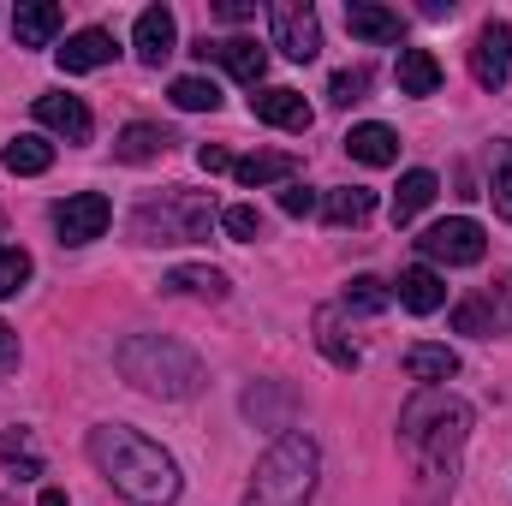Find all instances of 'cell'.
Wrapping results in <instances>:
<instances>
[{
    "label": "cell",
    "mask_w": 512,
    "mask_h": 506,
    "mask_svg": "<svg viewBox=\"0 0 512 506\" xmlns=\"http://www.w3.org/2000/svg\"><path fill=\"white\" fill-rule=\"evenodd\" d=\"M84 447H90L96 471H102L131 506H173L179 501V465H173V453H161L149 435H137L126 423H102V429H90Z\"/></svg>",
    "instance_id": "obj_1"
},
{
    "label": "cell",
    "mask_w": 512,
    "mask_h": 506,
    "mask_svg": "<svg viewBox=\"0 0 512 506\" xmlns=\"http://www.w3.org/2000/svg\"><path fill=\"white\" fill-rule=\"evenodd\" d=\"M471 441V405L447 387H417L399 411V447L423 477H453L459 453Z\"/></svg>",
    "instance_id": "obj_2"
},
{
    "label": "cell",
    "mask_w": 512,
    "mask_h": 506,
    "mask_svg": "<svg viewBox=\"0 0 512 506\" xmlns=\"http://www.w3.org/2000/svg\"><path fill=\"white\" fill-rule=\"evenodd\" d=\"M114 370L137 387V393H149V399H191L197 387H203V364H197V352H185L179 340H167V334H131L114 346Z\"/></svg>",
    "instance_id": "obj_3"
},
{
    "label": "cell",
    "mask_w": 512,
    "mask_h": 506,
    "mask_svg": "<svg viewBox=\"0 0 512 506\" xmlns=\"http://www.w3.org/2000/svg\"><path fill=\"white\" fill-rule=\"evenodd\" d=\"M316 477H322V447H316L304 429H286V435L256 459L245 506H310Z\"/></svg>",
    "instance_id": "obj_4"
},
{
    "label": "cell",
    "mask_w": 512,
    "mask_h": 506,
    "mask_svg": "<svg viewBox=\"0 0 512 506\" xmlns=\"http://www.w3.org/2000/svg\"><path fill=\"white\" fill-rule=\"evenodd\" d=\"M215 221L221 215H215L209 197H197V191H161V197H149L131 215V233H137V245H197V239H209Z\"/></svg>",
    "instance_id": "obj_5"
},
{
    "label": "cell",
    "mask_w": 512,
    "mask_h": 506,
    "mask_svg": "<svg viewBox=\"0 0 512 506\" xmlns=\"http://www.w3.org/2000/svg\"><path fill=\"white\" fill-rule=\"evenodd\" d=\"M268 42H274L286 60L310 66V60L322 54V24H316V12H310L304 0H274V6H268Z\"/></svg>",
    "instance_id": "obj_6"
},
{
    "label": "cell",
    "mask_w": 512,
    "mask_h": 506,
    "mask_svg": "<svg viewBox=\"0 0 512 506\" xmlns=\"http://www.w3.org/2000/svg\"><path fill=\"white\" fill-rule=\"evenodd\" d=\"M417 251L429 256V262H447V268H471V262H483L489 239H483V227H477L471 215H453V221H435V227L417 239Z\"/></svg>",
    "instance_id": "obj_7"
},
{
    "label": "cell",
    "mask_w": 512,
    "mask_h": 506,
    "mask_svg": "<svg viewBox=\"0 0 512 506\" xmlns=\"http://www.w3.org/2000/svg\"><path fill=\"white\" fill-rule=\"evenodd\" d=\"M108 221H114V203H108L102 191H78V197L54 203V233H60V245H90V239L108 233Z\"/></svg>",
    "instance_id": "obj_8"
},
{
    "label": "cell",
    "mask_w": 512,
    "mask_h": 506,
    "mask_svg": "<svg viewBox=\"0 0 512 506\" xmlns=\"http://www.w3.org/2000/svg\"><path fill=\"white\" fill-rule=\"evenodd\" d=\"M471 78H477L483 90H507V78H512V24L489 18V24L477 30V48H471Z\"/></svg>",
    "instance_id": "obj_9"
},
{
    "label": "cell",
    "mask_w": 512,
    "mask_h": 506,
    "mask_svg": "<svg viewBox=\"0 0 512 506\" xmlns=\"http://www.w3.org/2000/svg\"><path fill=\"white\" fill-rule=\"evenodd\" d=\"M197 60H221L239 84H251V90H262V78H268V48H256V36H227V42H197L191 48Z\"/></svg>",
    "instance_id": "obj_10"
},
{
    "label": "cell",
    "mask_w": 512,
    "mask_h": 506,
    "mask_svg": "<svg viewBox=\"0 0 512 506\" xmlns=\"http://www.w3.org/2000/svg\"><path fill=\"white\" fill-rule=\"evenodd\" d=\"M251 114L262 126H280V131H310L316 126V114H310V102L298 96V90H286V84H262L251 96Z\"/></svg>",
    "instance_id": "obj_11"
},
{
    "label": "cell",
    "mask_w": 512,
    "mask_h": 506,
    "mask_svg": "<svg viewBox=\"0 0 512 506\" xmlns=\"http://www.w3.org/2000/svg\"><path fill=\"white\" fill-rule=\"evenodd\" d=\"M131 48H137V60H143V66H167V54L179 48V24H173V12H167V6H149V12H137Z\"/></svg>",
    "instance_id": "obj_12"
},
{
    "label": "cell",
    "mask_w": 512,
    "mask_h": 506,
    "mask_svg": "<svg viewBox=\"0 0 512 506\" xmlns=\"http://www.w3.org/2000/svg\"><path fill=\"white\" fill-rule=\"evenodd\" d=\"M36 120L48 131H60L66 143H90V131H96L90 108H84L78 96H36Z\"/></svg>",
    "instance_id": "obj_13"
},
{
    "label": "cell",
    "mask_w": 512,
    "mask_h": 506,
    "mask_svg": "<svg viewBox=\"0 0 512 506\" xmlns=\"http://www.w3.org/2000/svg\"><path fill=\"white\" fill-rule=\"evenodd\" d=\"M60 24H66V12H60L54 0H24V6L12 12V36H18V48H48V42L60 36Z\"/></svg>",
    "instance_id": "obj_14"
},
{
    "label": "cell",
    "mask_w": 512,
    "mask_h": 506,
    "mask_svg": "<svg viewBox=\"0 0 512 506\" xmlns=\"http://www.w3.org/2000/svg\"><path fill=\"white\" fill-rule=\"evenodd\" d=\"M120 48H114V36L108 30H78V36H66V48H54V60H60V72H96V66H108Z\"/></svg>",
    "instance_id": "obj_15"
},
{
    "label": "cell",
    "mask_w": 512,
    "mask_h": 506,
    "mask_svg": "<svg viewBox=\"0 0 512 506\" xmlns=\"http://www.w3.org/2000/svg\"><path fill=\"white\" fill-rule=\"evenodd\" d=\"M346 30H352L358 42H399V36H405V18H399L393 6H376V0H352V6H346Z\"/></svg>",
    "instance_id": "obj_16"
},
{
    "label": "cell",
    "mask_w": 512,
    "mask_h": 506,
    "mask_svg": "<svg viewBox=\"0 0 512 506\" xmlns=\"http://www.w3.org/2000/svg\"><path fill=\"white\" fill-rule=\"evenodd\" d=\"M292 173H298V155H286V149H262V155L233 161V179H239L245 191H262V185H292Z\"/></svg>",
    "instance_id": "obj_17"
},
{
    "label": "cell",
    "mask_w": 512,
    "mask_h": 506,
    "mask_svg": "<svg viewBox=\"0 0 512 506\" xmlns=\"http://www.w3.org/2000/svg\"><path fill=\"white\" fill-rule=\"evenodd\" d=\"M346 155H352V161H364V167H393V161H399V131L364 120V126L346 131Z\"/></svg>",
    "instance_id": "obj_18"
},
{
    "label": "cell",
    "mask_w": 512,
    "mask_h": 506,
    "mask_svg": "<svg viewBox=\"0 0 512 506\" xmlns=\"http://www.w3.org/2000/svg\"><path fill=\"white\" fill-rule=\"evenodd\" d=\"M393 292H399V304H405V310H417V316H435V310L447 304V280H441L435 268H423V262H417V268H405Z\"/></svg>",
    "instance_id": "obj_19"
},
{
    "label": "cell",
    "mask_w": 512,
    "mask_h": 506,
    "mask_svg": "<svg viewBox=\"0 0 512 506\" xmlns=\"http://www.w3.org/2000/svg\"><path fill=\"white\" fill-rule=\"evenodd\" d=\"M393 78H399V96H435L441 90V60L429 48H399Z\"/></svg>",
    "instance_id": "obj_20"
},
{
    "label": "cell",
    "mask_w": 512,
    "mask_h": 506,
    "mask_svg": "<svg viewBox=\"0 0 512 506\" xmlns=\"http://www.w3.org/2000/svg\"><path fill=\"white\" fill-rule=\"evenodd\" d=\"M435 191H441V179H435L429 167H411V173L399 179V191H393V227H411V221L435 203Z\"/></svg>",
    "instance_id": "obj_21"
},
{
    "label": "cell",
    "mask_w": 512,
    "mask_h": 506,
    "mask_svg": "<svg viewBox=\"0 0 512 506\" xmlns=\"http://www.w3.org/2000/svg\"><path fill=\"white\" fill-rule=\"evenodd\" d=\"M316 346L328 352L334 370H358V364H364V352H358V346L346 340V328H340V304H322V310H316Z\"/></svg>",
    "instance_id": "obj_22"
},
{
    "label": "cell",
    "mask_w": 512,
    "mask_h": 506,
    "mask_svg": "<svg viewBox=\"0 0 512 506\" xmlns=\"http://www.w3.org/2000/svg\"><path fill=\"white\" fill-rule=\"evenodd\" d=\"M322 215H328V227H364V221L376 215V191H364V185H340V191L322 197Z\"/></svg>",
    "instance_id": "obj_23"
},
{
    "label": "cell",
    "mask_w": 512,
    "mask_h": 506,
    "mask_svg": "<svg viewBox=\"0 0 512 506\" xmlns=\"http://www.w3.org/2000/svg\"><path fill=\"white\" fill-rule=\"evenodd\" d=\"M161 292H179V298H203V304H221L233 286H227V274H221V268H173V274L161 280Z\"/></svg>",
    "instance_id": "obj_24"
},
{
    "label": "cell",
    "mask_w": 512,
    "mask_h": 506,
    "mask_svg": "<svg viewBox=\"0 0 512 506\" xmlns=\"http://www.w3.org/2000/svg\"><path fill=\"white\" fill-rule=\"evenodd\" d=\"M405 376L423 381V387H441V381L459 376V352L453 346H411L405 352Z\"/></svg>",
    "instance_id": "obj_25"
},
{
    "label": "cell",
    "mask_w": 512,
    "mask_h": 506,
    "mask_svg": "<svg viewBox=\"0 0 512 506\" xmlns=\"http://www.w3.org/2000/svg\"><path fill=\"white\" fill-rule=\"evenodd\" d=\"M167 143H173V131H161V126H126L120 137H114V155L120 161H161L167 155Z\"/></svg>",
    "instance_id": "obj_26"
},
{
    "label": "cell",
    "mask_w": 512,
    "mask_h": 506,
    "mask_svg": "<svg viewBox=\"0 0 512 506\" xmlns=\"http://www.w3.org/2000/svg\"><path fill=\"white\" fill-rule=\"evenodd\" d=\"M0 161H6V173L36 179V173H48V167H54V143H48V137H12Z\"/></svg>",
    "instance_id": "obj_27"
},
{
    "label": "cell",
    "mask_w": 512,
    "mask_h": 506,
    "mask_svg": "<svg viewBox=\"0 0 512 506\" xmlns=\"http://www.w3.org/2000/svg\"><path fill=\"white\" fill-rule=\"evenodd\" d=\"M387 304H393V286H382L376 274L346 280V298H340V310H346V316H382Z\"/></svg>",
    "instance_id": "obj_28"
},
{
    "label": "cell",
    "mask_w": 512,
    "mask_h": 506,
    "mask_svg": "<svg viewBox=\"0 0 512 506\" xmlns=\"http://www.w3.org/2000/svg\"><path fill=\"white\" fill-rule=\"evenodd\" d=\"M167 96H173V108H185V114H215V108H221L215 78H197V72H191V78H173Z\"/></svg>",
    "instance_id": "obj_29"
},
{
    "label": "cell",
    "mask_w": 512,
    "mask_h": 506,
    "mask_svg": "<svg viewBox=\"0 0 512 506\" xmlns=\"http://www.w3.org/2000/svg\"><path fill=\"white\" fill-rule=\"evenodd\" d=\"M489 203H495L501 221H512V143L489 149Z\"/></svg>",
    "instance_id": "obj_30"
},
{
    "label": "cell",
    "mask_w": 512,
    "mask_h": 506,
    "mask_svg": "<svg viewBox=\"0 0 512 506\" xmlns=\"http://www.w3.org/2000/svg\"><path fill=\"white\" fill-rule=\"evenodd\" d=\"M453 328H459V334H477V340H489L501 322H495V304H489V298H465V304L453 310Z\"/></svg>",
    "instance_id": "obj_31"
},
{
    "label": "cell",
    "mask_w": 512,
    "mask_h": 506,
    "mask_svg": "<svg viewBox=\"0 0 512 506\" xmlns=\"http://www.w3.org/2000/svg\"><path fill=\"white\" fill-rule=\"evenodd\" d=\"M24 280H30V251H18V245H0V298L24 292Z\"/></svg>",
    "instance_id": "obj_32"
},
{
    "label": "cell",
    "mask_w": 512,
    "mask_h": 506,
    "mask_svg": "<svg viewBox=\"0 0 512 506\" xmlns=\"http://www.w3.org/2000/svg\"><path fill=\"white\" fill-rule=\"evenodd\" d=\"M364 90H370V72H364V66H346V72H334L328 102H334V108H352V102H364Z\"/></svg>",
    "instance_id": "obj_33"
},
{
    "label": "cell",
    "mask_w": 512,
    "mask_h": 506,
    "mask_svg": "<svg viewBox=\"0 0 512 506\" xmlns=\"http://www.w3.org/2000/svg\"><path fill=\"white\" fill-rule=\"evenodd\" d=\"M221 227H227L239 245H256V239H262V215H256L251 203H233V209H221Z\"/></svg>",
    "instance_id": "obj_34"
},
{
    "label": "cell",
    "mask_w": 512,
    "mask_h": 506,
    "mask_svg": "<svg viewBox=\"0 0 512 506\" xmlns=\"http://www.w3.org/2000/svg\"><path fill=\"white\" fill-rule=\"evenodd\" d=\"M0 459H18L24 477H42V465L30 459V441H24V435H0Z\"/></svg>",
    "instance_id": "obj_35"
},
{
    "label": "cell",
    "mask_w": 512,
    "mask_h": 506,
    "mask_svg": "<svg viewBox=\"0 0 512 506\" xmlns=\"http://www.w3.org/2000/svg\"><path fill=\"white\" fill-rule=\"evenodd\" d=\"M280 209H286V215H316V191H310V185H286V191H280Z\"/></svg>",
    "instance_id": "obj_36"
},
{
    "label": "cell",
    "mask_w": 512,
    "mask_h": 506,
    "mask_svg": "<svg viewBox=\"0 0 512 506\" xmlns=\"http://www.w3.org/2000/svg\"><path fill=\"white\" fill-rule=\"evenodd\" d=\"M197 167H203V173H233V155H227L221 143H203V149H197Z\"/></svg>",
    "instance_id": "obj_37"
},
{
    "label": "cell",
    "mask_w": 512,
    "mask_h": 506,
    "mask_svg": "<svg viewBox=\"0 0 512 506\" xmlns=\"http://www.w3.org/2000/svg\"><path fill=\"white\" fill-rule=\"evenodd\" d=\"M215 12H221L227 24H245V18H256V6H251V0H221Z\"/></svg>",
    "instance_id": "obj_38"
},
{
    "label": "cell",
    "mask_w": 512,
    "mask_h": 506,
    "mask_svg": "<svg viewBox=\"0 0 512 506\" xmlns=\"http://www.w3.org/2000/svg\"><path fill=\"white\" fill-rule=\"evenodd\" d=\"M12 358H18V334L0 322V364H12Z\"/></svg>",
    "instance_id": "obj_39"
},
{
    "label": "cell",
    "mask_w": 512,
    "mask_h": 506,
    "mask_svg": "<svg viewBox=\"0 0 512 506\" xmlns=\"http://www.w3.org/2000/svg\"><path fill=\"white\" fill-rule=\"evenodd\" d=\"M36 506H66V495H60V489H42V501Z\"/></svg>",
    "instance_id": "obj_40"
},
{
    "label": "cell",
    "mask_w": 512,
    "mask_h": 506,
    "mask_svg": "<svg viewBox=\"0 0 512 506\" xmlns=\"http://www.w3.org/2000/svg\"><path fill=\"white\" fill-rule=\"evenodd\" d=\"M0 506H12V501H6V495H0Z\"/></svg>",
    "instance_id": "obj_41"
}]
</instances>
